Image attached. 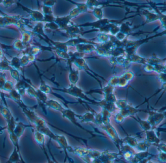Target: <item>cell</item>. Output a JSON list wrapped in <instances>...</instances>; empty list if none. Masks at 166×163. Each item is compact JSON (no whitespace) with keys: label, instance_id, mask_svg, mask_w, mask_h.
Masks as SVG:
<instances>
[{"label":"cell","instance_id":"6da1fadb","mask_svg":"<svg viewBox=\"0 0 166 163\" xmlns=\"http://www.w3.org/2000/svg\"><path fill=\"white\" fill-rule=\"evenodd\" d=\"M19 152L17 149L16 147H14L13 152L9 158L8 163H18L21 162L19 158Z\"/></svg>","mask_w":166,"mask_h":163},{"label":"cell","instance_id":"7a4b0ae2","mask_svg":"<svg viewBox=\"0 0 166 163\" xmlns=\"http://www.w3.org/2000/svg\"><path fill=\"white\" fill-rule=\"evenodd\" d=\"M53 161H54V162H55V163H58L57 161H56V160H55V159H54V157H53Z\"/></svg>","mask_w":166,"mask_h":163}]
</instances>
